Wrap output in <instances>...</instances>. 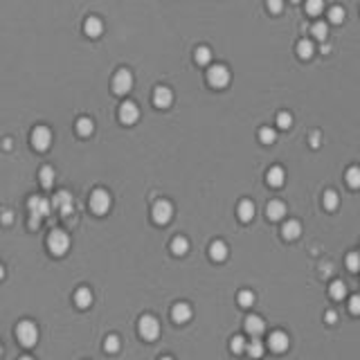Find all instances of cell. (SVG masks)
Instances as JSON below:
<instances>
[{
	"mask_svg": "<svg viewBox=\"0 0 360 360\" xmlns=\"http://www.w3.org/2000/svg\"><path fill=\"white\" fill-rule=\"evenodd\" d=\"M16 338H18V342H21L23 347H34V344L38 342V329H36V324L32 322V320H23V322H18Z\"/></svg>",
	"mask_w": 360,
	"mask_h": 360,
	"instance_id": "cell-1",
	"label": "cell"
},
{
	"mask_svg": "<svg viewBox=\"0 0 360 360\" xmlns=\"http://www.w3.org/2000/svg\"><path fill=\"white\" fill-rule=\"evenodd\" d=\"M47 248H50V250L54 252L56 257L65 254V252H68V248H70V239H68V234H65L63 230H52L50 237H47Z\"/></svg>",
	"mask_w": 360,
	"mask_h": 360,
	"instance_id": "cell-2",
	"label": "cell"
},
{
	"mask_svg": "<svg viewBox=\"0 0 360 360\" xmlns=\"http://www.w3.org/2000/svg\"><path fill=\"white\" fill-rule=\"evenodd\" d=\"M108 207H110V194L106 189H93L90 191V209L93 212H97V214H104V212H108Z\"/></svg>",
	"mask_w": 360,
	"mask_h": 360,
	"instance_id": "cell-3",
	"label": "cell"
},
{
	"mask_svg": "<svg viewBox=\"0 0 360 360\" xmlns=\"http://www.w3.org/2000/svg\"><path fill=\"white\" fill-rule=\"evenodd\" d=\"M131 88H133V72L126 70V68L115 72V77H113V90H115V93H117V95H126Z\"/></svg>",
	"mask_w": 360,
	"mask_h": 360,
	"instance_id": "cell-4",
	"label": "cell"
},
{
	"mask_svg": "<svg viewBox=\"0 0 360 360\" xmlns=\"http://www.w3.org/2000/svg\"><path fill=\"white\" fill-rule=\"evenodd\" d=\"M151 214H153V221H156V223L165 225V223H169L171 216H174V205H171L169 200L160 198V200L153 203V212Z\"/></svg>",
	"mask_w": 360,
	"mask_h": 360,
	"instance_id": "cell-5",
	"label": "cell"
},
{
	"mask_svg": "<svg viewBox=\"0 0 360 360\" xmlns=\"http://www.w3.org/2000/svg\"><path fill=\"white\" fill-rule=\"evenodd\" d=\"M50 207H54L61 216H70L72 214V207H75V205H72V194H70V191H65V189L56 191L54 200L50 203Z\"/></svg>",
	"mask_w": 360,
	"mask_h": 360,
	"instance_id": "cell-6",
	"label": "cell"
},
{
	"mask_svg": "<svg viewBox=\"0 0 360 360\" xmlns=\"http://www.w3.org/2000/svg\"><path fill=\"white\" fill-rule=\"evenodd\" d=\"M207 81L212 86H216V88H223V86H228L230 84V70H228V65H223V63L212 65V68L207 70Z\"/></svg>",
	"mask_w": 360,
	"mask_h": 360,
	"instance_id": "cell-7",
	"label": "cell"
},
{
	"mask_svg": "<svg viewBox=\"0 0 360 360\" xmlns=\"http://www.w3.org/2000/svg\"><path fill=\"white\" fill-rule=\"evenodd\" d=\"M140 335L144 340H156L160 335V322L153 315H144L140 318Z\"/></svg>",
	"mask_w": 360,
	"mask_h": 360,
	"instance_id": "cell-8",
	"label": "cell"
},
{
	"mask_svg": "<svg viewBox=\"0 0 360 360\" xmlns=\"http://www.w3.org/2000/svg\"><path fill=\"white\" fill-rule=\"evenodd\" d=\"M32 144H34V149H38V151H45V149H50L52 131L47 126H36L34 133H32Z\"/></svg>",
	"mask_w": 360,
	"mask_h": 360,
	"instance_id": "cell-9",
	"label": "cell"
},
{
	"mask_svg": "<svg viewBox=\"0 0 360 360\" xmlns=\"http://www.w3.org/2000/svg\"><path fill=\"white\" fill-rule=\"evenodd\" d=\"M27 207H30L32 216H36V219H43V216L50 214V200L43 198V196H32L30 203H27Z\"/></svg>",
	"mask_w": 360,
	"mask_h": 360,
	"instance_id": "cell-10",
	"label": "cell"
},
{
	"mask_svg": "<svg viewBox=\"0 0 360 360\" xmlns=\"http://www.w3.org/2000/svg\"><path fill=\"white\" fill-rule=\"evenodd\" d=\"M137 117H140V108H137L135 102H124L122 106H119V119H122L124 124L137 122Z\"/></svg>",
	"mask_w": 360,
	"mask_h": 360,
	"instance_id": "cell-11",
	"label": "cell"
},
{
	"mask_svg": "<svg viewBox=\"0 0 360 360\" xmlns=\"http://www.w3.org/2000/svg\"><path fill=\"white\" fill-rule=\"evenodd\" d=\"M171 102H174V93H171V88H167V86H158V88L153 90V104H156L158 108H167Z\"/></svg>",
	"mask_w": 360,
	"mask_h": 360,
	"instance_id": "cell-12",
	"label": "cell"
},
{
	"mask_svg": "<svg viewBox=\"0 0 360 360\" xmlns=\"http://www.w3.org/2000/svg\"><path fill=\"white\" fill-rule=\"evenodd\" d=\"M268 344H270V349L277 353L286 351L288 349V335L284 333V331H272L270 338H268Z\"/></svg>",
	"mask_w": 360,
	"mask_h": 360,
	"instance_id": "cell-13",
	"label": "cell"
},
{
	"mask_svg": "<svg viewBox=\"0 0 360 360\" xmlns=\"http://www.w3.org/2000/svg\"><path fill=\"white\" fill-rule=\"evenodd\" d=\"M171 318H174L178 324L187 322V320H191V306L187 304V302H178V304L171 309Z\"/></svg>",
	"mask_w": 360,
	"mask_h": 360,
	"instance_id": "cell-14",
	"label": "cell"
},
{
	"mask_svg": "<svg viewBox=\"0 0 360 360\" xmlns=\"http://www.w3.org/2000/svg\"><path fill=\"white\" fill-rule=\"evenodd\" d=\"M246 331L252 335V338H257V335H261L263 331H266V324H263V320L259 318V315H248L246 318Z\"/></svg>",
	"mask_w": 360,
	"mask_h": 360,
	"instance_id": "cell-15",
	"label": "cell"
},
{
	"mask_svg": "<svg viewBox=\"0 0 360 360\" xmlns=\"http://www.w3.org/2000/svg\"><path fill=\"white\" fill-rule=\"evenodd\" d=\"M84 30H86V34H88V36H99L104 32L102 18H99V16H88V18H86V23H84Z\"/></svg>",
	"mask_w": 360,
	"mask_h": 360,
	"instance_id": "cell-16",
	"label": "cell"
},
{
	"mask_svg": "<svg viewBox=\"0 0 360 360\" xmlns=\"http://www.w3.org/2000/svg\"><path fill=\"white\" fill-rule=\"evenodd\" d=\"M266 214H268V219H272V221L284 219L286 216V205L281 203V200H270L268 207H266Z\"/></svg>",
	"mask_w": 360,
	"mask_h": 360,
	"instance_id": "cell-17",
	"label": "cell"
},
{
	"mask_svg": "<svg viewBox=\"0 0 360 360\" xmlns=\"http://www.w3.org/2000/svg\"><path fill=\"white\" fill-rule=\"evenodd\" d=\"M75 304L79 306V309H86V306L93 304V293H90V288L81 286L79 291L75 293Z\"/></svg>",
	"mask_w": 360,
	"mask_h": 360,
	"instance_id": "cell-18",
	"label": "cell"
},
{
	"mask_svg": "<svg viewBox=\"0 0 360 360\" xmlns=\"http://www.w3.org/2000/svg\"><path fill=\"white\" fill-rule=\"evenodd\" d=\"M266 178H268V182H270L272 187H281L284 185V180H286V174H284L281 167H270L268 174H266Z\"/></svg>",
	"mask_w": 360,
	"mask_h": 360,
	"instance_id": "cell-19",
	"label": "cell"
},
{
	"mask_svg": "<svg viewBox=\"0 0 360 360\" xmlns=\"http://www.w3.org/2000/svg\"><path fill=\"white\" fill-rule=\"evenodd\" d=\"M209 257H212L214 261H225V259H228V246H225L223 241H214L212 246H209Z\"/></svg>",
	"mask_w": 360,
	"mask_h": 360,
	"instance_id": "cell-20",
	"label": "cell"
},
{
	"mask_svg": "<svg viewBox=\"0 0 360 360\" xmlns=\"http://www.w3.org/2000/svg\"><path fill=\"white\" fill-rule=\"evenodd\" d=\"M281 234H284V239H297L302 234V225L297 221H286L281 225Z\"/></svg>",
	"mask_w": 360,
	"mask_h": 360,
	"instance_id": "cell-21",
	"label": "cell"
},
{
	"mask_svg": "<svg viewBox=\"0 0 360 360\" xmlns=\"http://www.w3.org/2000/svg\"><path fill=\"white\" fill-rule=\"evenodd\" d=\"M237 214H239V219L241 221H252V216H254V203L252 200H241L239 203V209H237Z\"/></svg>",
	"mask_w": 360,
	"mask_h": 360,
	"instance_id": "cell-22",
	"label": "cell"
},
{
	"mask_svg": "<svg viewBox=\"0 0 360 360\" xmlns=\"http://www.w3.org/2000/svg\"><path fill=\"white\" fill-rule=\"evenodd\" d=\"M313 52H315V45H313L311 38H302V41L297 43V54H300L302 59H311Z\"/></svg>",
	"mask_w": 360,
	"mask_h": 360,
	"instance_id": "cell-23",
	"label": "cell"
},
{
	"mask_svg": "<svg viewBox=\"0 0 360 360\" xmlns=\"http://www.w3.org/2000/svg\"><path fill=\"white\" fill-rule=\"evenodd\" d=\"M329 293H331V297H333V300H342V297L347 295V284H344L342 279H335V281H331V286H329Z\"/></svg>",
	"mask_w": 360,
	"mask_h": 360,
	"instance_id": "cell-24",
	"label": "cell"
},
{
	"mask_svg": "<svg viewBox=\"0 0 360 360\" xmlns=\"http://www.w3.org/2000/svg\"><path fill=\"white\" fill-rule=\"evenodd\" d=\"M187 250H189V241H187L185 237H176L174 241H171V252L178 254V257H182V254H187Z\"/></svg>",
	"mask_w": 360,
	"mask_h": 360,
	"instance_id": "cell-25",
	"label": "cell"
},
{
	"mask_svg": "<svg viewBox=\"0 0 360 360\" xmlns=\"http://www.w3.org/2000/svg\"><path fill=\"white\" fill-rule=\"evenodd\" d=\"M246 351L250 358H261L263 356V342L254 338L252 342H246Z\"/></svg>",
	"mask_w": 360,
	"mask_h": 360,
	"instance_id": "cell-26",
	"label": "cell"
},
{
	"mask_svg": "<svg viewBox=\"0 0 360 360\" xmlns=\"http://www.w3.org/2000/svg\"><path fill=\"white\" fill-rule=\"evenodd\" d=\"M196 63L198 65H205V63H209L212 61V50H209L207 45H200V47H196Z\"/></svg>",
	"mask_w": 360,
	"mask_h": 360,
	"instance_id": "cell-27",
	"label": "cell"
},
{
	"mask_svg": "<svg viewBox=\"0 0 360 360\" xmlns=\"http://www.w3.org/2000/svg\"><path fill=\"white\" fill-rule=\"evenodd\" d=\"M77 131H79V135H90V133L95 131V124L90 117H79L77 119Z\"/></svg>",
	"mask_w": 360,
	"mask_h": 360,
	"instance_id": "cell-28",
	"label": "cell"
},
{
	"mask_svg": "<svg viewBox=\"0 0 360 360\" xmlns=\"http://www.w3.org/2000/svg\"><path fill=\"white\" fill-rule=\"evenodd\" d=\"M38 180H41V185L45 187H52V182H54V169L52 167H43L41 171H38Z\"/></svg>",
	"mask_w": 360,
	"mask_h": 360,
	"instance_id": "cell-29",
	"label": "cell"
},
{
	"mask_svg": "<svg viewBox=\"0 0 360 360\" xmlns=\"http://www.w3.org/2000/svg\"><path fill=\"white\" fill-rule=\"evenodd\" d=\"M311 34H313L315 38H320V41H324V38L329 36V25H326L324 21L313 23V27H311Z\"/></svg>",
	"mask_w": 360,
	"mask_h": 360,
	"instance_id": "cell-30",
	"label": "cell"
},
{
	"mask_svg": "<svg viewBox=\"0 0 360 360\" xmlns=\"http://www.w3.org/2000/svg\"><path fill=\"white\" fill-rule=\"evenodd\" d=\"M338 203H340L338 191L326 189V191H324V207H326V209H335V207H338Z\"/></svg>",
	"mask_w": 360,
	"mask_h": 360,
	"instance_id": "cell-31",
	"label": "cell"
},
{
	"mask_svg": "<svg viewBox=\"0 0 360 360\" xmlns=\"http://www.w3.org/2000/svg\"><path fill=\"white\" fill-rule=\"evenodd\" d=\"M259 140L266 142V144L275 142L277 140V131H275V128H270V126H263L261 131H259Z\"/></svg>",
	"mask_w": 360,
	"mask_h": 360,
	"instance_id": "cell-32",
	"label": "cell"
},
{
	"mask_svg": "<svg viewBox=\"0 0 360 360\" xmlns=\"http://www.w3.org/2000/svg\"><path fill=\"white\" fill-rule=\"evenodd\" d=\"M119 347H122V342H119V338H117V335H108V338L104 340V349H106L108 353L119 351Z\"/></svg>",
	"mask_w": 360,
	"mask_h": 360,
	"instance_id": "cell-33",
	"label": "cell"
},
{
	"mask_svg": "<svg viewBox=\"0 0 360 360\" xmlns=\"http://www.w3.org/2000/svg\"><path fill=\"white\" fill-rule=\"evenodd\" d=\"M230 349H232L234 353H243L246 351V340H243L241 335H234L232 342H230Z\"/></svg>",
	"mask_w": 360,
	"mask_h": 360,
	"instance_id": "cell-34",
	"label": "cell"
},
{
	"mask_svg": "<svg viewBox=\"0 0 360 360\" xmlns=\"http://www.w3.org/2000/svg\"><path fill=\"white\" fill-rule=\"evenodd\" d=\"M239 304L246 306V309L248 306H252L254 304V293L252 291H241L239 293Z\"/></svg>",
	"mask_w": 360,
	"mask_h": 360,
	"instance_id": "cell-35",
	"label": "cell"
},
{
	"mask_svg": "<svg viewBox=\"0 0 360 360\" xmlns=\"http://www.w3.org/2000/svg\"><path fill=\"white\" fill-rule=\"evenodd\" d=\"M329 18H331V23H342V18H344V9L342 7H331L329 9Z\"/></svg>",
	"mask_w": 360,
	"mask_h": 360,
	"instance_id": "cell-36",
	"label": "cell"
},
{
	"mask_svg": "<svg viewBox=\"0 0 360 360\" xmlns=\"http://www.w3.org/2000/svg\"><path fill=\"white\" fill-rule=\"evenodd\" d=\"M347 180H349V185H351V187H358L360 185V171H358V167H351V169L347 171Z\"/></svg>",
	"mask_w": 360,
	"mask_h": 360,
	"instance_id": "cell-37",
	"label": "cell"
},
{
	"mask_svg": "<svg viewBox=\"0 0 360 360\" xmlns=\"http://www.w3.org/2000/svg\"><path fill=\"white\" fill-rule=\"evenodd\" d=\"M291 124H293L291 113H279L277 115V126L279 128H291Z\"/></svg>",
	"mask_w": 360,
	"mask_h": 360,
	"instance_id": "cell-38",
	"label": "cell"
},
{
	"mask_svg": "<svg viewBox=\"0 0 360 360\" xmlns=\"http://www.w3.org/2000/svg\"><path fill=\"white\" fill-rule=\"evenodd\" d=\"M322 7H324L322 0H311V3H306V12L309 14H320L322 12Z\"/></svg>",
	"mask_w": 360,
	"mask_h": 360,
	"instance_id": "cell-39",
	"label": "cell"
},
{
	"mask_svg": "<svg viewBox=\"0 0 360 360\" xmlns=\"http://www.w3.org/2000/svg\"><path fill=\"white\" fill-rule=\"evenodd\" d=\"M347 266H349V270H351V272L358 270V254H356V252H351V254L347 257Z\"/></svg>",
	"mask_w": 360,
	"mask_h": 360,
	"instance_id": "cell-40",
	"label": "cell"
},
{
	"mask_svg": "<svg viewBox=\"0 0 360 360\" xmlns=\"http://www.w3.org/2000/svg\"><path fill=\"white\" fill-rule=\"evenodd\" d=\"M349 309H351V313H358V311H360V300H358V295L351 297V302H349Z\"/></svg>",
	"mask_w": 360,
	"mask_h": 360,
	"instance_id": "cell-41",
	"label": "cell"
},
{
	"mask_svg": "<svg viewBox=\"0 0 360 360\" xmlns=\"http://www.w3.org/2000/svg\"><path fill=\"white\" fill-rule=\"evenodd\" d=\"M281 7H284L281 0H270V3H268V9H270V12H279Z\"/></svg>",
	"mask_w": 360,
	"mask_h": 360,
	"instance_id": "cell-42",
	"label": "cell"
},
{
	"mask_svg": "<svg viewBox=\"0 0 360 360\" xmlns=\"http://www.w3.org/2000/svg\"><path fill=\"white\" fill-rule=\"evenodd\" d=\"M338 320V313L335 311H326V322H335Z\"/></svg>",
	"mask_w": 360,
	"mask_h": 360,
	"instance_id": "cell-43",
	"label": "cell"
},
{
	"mask_svg": "<svg viewBox=\"0 0 360 360\" xmlns=\"http://www.w3.org/2000/svg\"><path fill=\"white\" fill-rule=\"evenodd\" d=\"M3 221H5V223H12V221H14V214L9 212V209H7V212H3Z\"/></svg>",
	"mask_w": 360,
	"mask_h": 360,
	"instance_id": "cell-44",
	"label": "cell"
},
{
	"mask_svg": "<svg viewBox=\"0 0 360 360\" xmlns=\"http://www.w3.org/2000/svg\"><path fill=\"white\" fill-rule=\"evenodd\" d=\"M311 144H313V147H318V144H320V135H318V133H313V135H311Z\"/></svg>",
	"mask_w": 360,
	"mask_h": 360,
	"instance_id": "cell-45",
	"label": "cell"
},
{
	"mask_svg": "<svg viewBox=\"0 0 360 360\" xmlns=\"http://www.w3.org/2000/svg\"><path fill=\"white\" fill-rule=\"evenodd\" d=\"M30 225H32V228H38V225H41V219H36V216H32V219H30Z\"/></svg>",
	"mask_w": 360,
	"mask_h": 360,
	"instance_id": "cell-46",
	"label": "cell"
},
{
	"mask_svg": "<svg viewBox=\"0 0 360 360\" xmlns=\"http://www.w3.org/2000/svg\"><path fill=\"white\" fill-rule=\"evenodd\" d=\"M3 277H5V266L0 263V279H3Z\"/></svg>",
	"mask_w": 360,
	"mask_h": 360,
	"instance_id": "cell-47",
	"label": "cell"
},
{
	"mask_svg": "<svg viewBox=\"0 0 360 360\" xmlns=\"http://www.w3.org/2000/svg\"><path fill=\"white\" fill-rule=\"evenodd\" d=\"M21 360H34V358H30V356H23Z\"/></svg>",
	"mask_w": 360,
	"mask_h": 360,
	"instance_id": "cell-48",
	"label": "cell"
},
{
	"mask_svg": "<svg viewBox=\"0 0 360 360\" xmlns=\"http://www.w3.org/2000/svg\"><path fill=\"white\" fill-rule=\"evenodd\" d=\"M160 360H174V358H169V356H165V358H160Z\"/></svg>",
	"mask_w": 360,
	"mask_h": 360,
	"instance_id": "cell-49",
	"label": "cell"
},
{
	"mask_svg": "<svg viewBox=\"0 0 360 360\" xmlns=\"http://www.w3.org/2000/svg\"><path fill=\"white\" fill-rule=\"evenodd\" d=\"M0 356H3V344H0Z\"/></svg>",
	"mask_w": 360,
	"mask_h": 360,
	"instance_id": "cell-50",
	"label": "cell"
}]
</instances>
